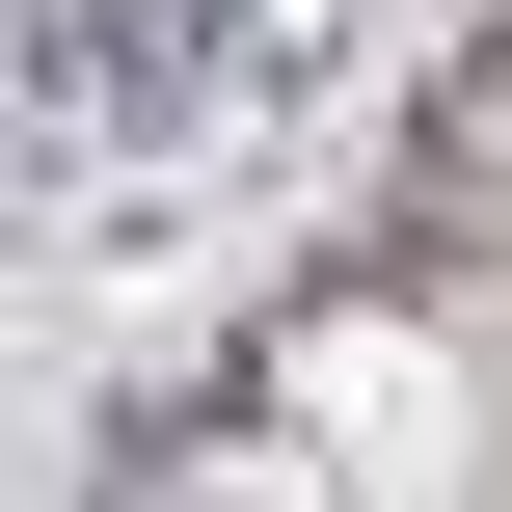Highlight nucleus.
<instances>
[{
	"instance_id": "nucleus-2",
	"label": "nucleus",
	"mask_w": 512,
	"mask_h": 512,
	"mask_svg": "<svg viewBox=\"0 0 512 512\" xmlns=\"http://www.w3.org/2000/svg\"><path fill=\"white\" fill-rule=\"evenodd\" d=\"M486 162H512V54H486Z\"/></svg>"
},
{
	"instance_id": "nucleus-1",
	"label": "nucleus",
	"mask_w": 512,
	"mask_h": 512,
	"mask_svg": "<svg viewBox=\"0 0 512 512\" xmlns=\"http://www.w3.org/2000/svg\"><path fill=\"white\" fill-rule=\"evenodd\" d=\"M297 405H324L351 459H459V378H432V324H297Z\"/></svg>"
}]
</instances>
